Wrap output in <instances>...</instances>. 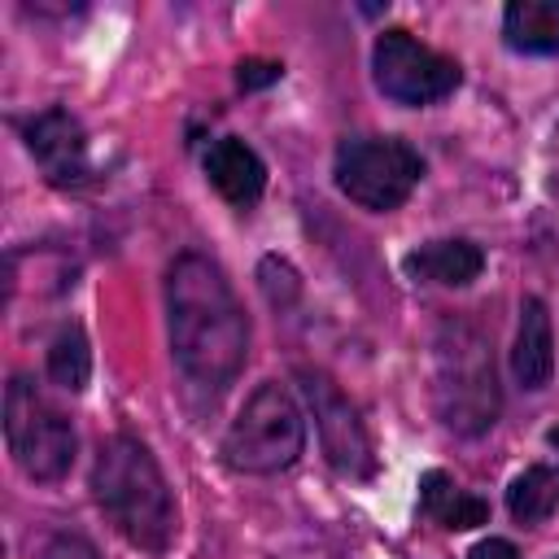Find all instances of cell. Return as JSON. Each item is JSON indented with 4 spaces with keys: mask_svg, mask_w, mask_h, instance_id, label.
<instances>
[{
    "mask_svg": "<svg viewBox=\"0 0 559 559\" xmlns=\"http://www.w3.org/2000/svg\"><path fill=\"white\" fill-rule=\"evenodd\" d=\"M502 39L511 52L559 57V0H511L502 9Z\"/></svg>",
    "mask_w": 559,
    "mask_h": 559,
    "instance_id": "cell-14",
    "label": "cell"
},
{
    "mask_svg": "<svg viewBox=\"0 0 559 559\" xmlns=\"http://www.w3.org/2000/svg\"><path fill=\"white\" fill-rule=\"evenodd\" d=\"M402 271L415 284H441V288H467L480 271H485V253L480 245L463 240V236H445V240H424L419 249H411L402 258Z\"/></svg>",
    "mask_w": 559,
    "mask_h": 559,
    "instance_id": "cell-11",
    "label": "cell"
},
{
    "mask_svg": "<svg viewBox=\"0 0 559 559\" xmlns=\"http://www.w3.org/2000/svg\"><path fill=\"white\" fill-rule=\"evenodd\" d=\"M555 559H559V555H555Z\"/></svg>",
    "mask_w": 559,
    "mask_h": 559,
    "instance_id": "cell-21",
    "label": "cell"
},
{
    "mask_svg": "<svg viewBox=\"0 0 559 559\" xmlns=\"http://www.w3.org/2000/svg\"><path fill=\"white\" fill-rule=\"evenodd\" d=\"M48 380L66 393H83L92 380V345L79 323H66L48 345Z\"/></svg>",
    "mask_w": 559,
    "mask_h": 559,
    "instance_id": "cell-16",
    "label": "cell"
},
{
    "mask_svg": "<svg viewBox=\"0 0 559 559\" xmlns=\"http://www.w3.org/2000/svg\"><path fill=\"white\" fill-rule=\"evenodd\" d=\"M332 179L354 205L389 214L419 188L424 157L397 135H349L336 144Z\"/></svg>",
    "mask_w": 559,
    "mask_h": 559,
    "instance_id": "cell-6",
    "label": "cell"
},
{
    "mask_svg": "<svg viewBox=\"0 0 559 559\" xmlns=\"http://www.w3.org/2000/svg\"><path fill=\"white\" fill-rule=\"evenodd\" d=\"M371 79L389 100L424 109V105L454 96V87L463 83V70L454 57L428 48L419 35L389 26L371 44Z\"/></svg>",
    "mask_w": 559,
    "mask_h": 559,
    "instance_id": "cell-7",
    "label": "cell"
},
{
    "mask_svg": "<svg viewBox=\"0 0 559 559\" xmlns=\"http://www.w3.org/2000/svg\"><path fill=\"white\" fill-rule=\"evenodd\" d=\"M419 511L450 533H467V528L489 524V502L467 493L463 485H454V476H445L441 467L419 476Z\"/></svg>",
    "mask_w": 559,
    "mask_h": 559,
    "instance_id": "cell-13",
    "label": "cell"
},
{
    "mask_svg": "<svg viewBox=\"0 0 559 559\" xmlns=\"http://www.w3.org/2000/svg\"><path fill=\"white\" fill-rule=\"evenodd\" d=\"M92 498L114 524V533L135 550L162 555L175 542V528H179L175 498H170L166 472L157 467L153 450L140 437L118 432L100 441L92 463Z\"/></svg>",
    "mask_w": 559,
    "mask_h": 559,
    "instance_id": "cell-2",
    "label": "cell"
},
{
    "mask_svg": "<svg viewBox=\"0 0 559 559\" xmlns=\"http://www.w3.org/2000/svg\"><path fill=\"white\" fill-rule=\"evenodd\" d=\"M166 323L179 371L201 389H227L249 358V319L223 266L197 249L166 271Z\"/></svg>",
    "mask_w": 559,
    "mask_h": 559,
    "instance_id": "cell-1",
    "label": "cell"
},
{
    "mask_svg": "<svg viewBox=\"0 0 559 559\" xmlns=\"http://www.w3.org/2000/svg\"><path fill=\"white\" fill-rule=\"evenodd\" d=\"M546 445H550V450H559V424H555V428L546 432Z\"/></svg>",
    "mask_w": 559,
    "mask_h": 559,
    "instance_id": "cell-20",
    "label": "cell"
},
{
    "mask_svg": "<svg viewBox=\"0 0 559 559\" xmlns=\"http://www.w3.org/2000/svg\"><path fill=\"white\" fill-rule=\"evenodd\" d=\"M306 450V419H301V406L297 397L266 380L258 384L240 415L231 419L227 437H223V463L231 472H245V476H275V472H288Z\"/></svg>",
    "mask_w": 559,
    "mask_h": 559,
    "instance_id": "cell-4",
    "label": "cell"
},
{
    "mask_svg": "<svg viewBox=\"0 0 559 559\" xmlns=\"http://www.w3.org/2000/svg\"><path fill=\"white\" fill-rule=\"evenodd\" d=\"M511 371L520 380V389L537 393L550 384L555 376V332H550V310L542 297H524L520 301V328H515V345H511Z\"/></svg>",
    "mask_w": 559,
    "mask_h": 559,
    "instance_id": "cell-12",
    "label": "cell"
},
{
    "mask_svg": "<svg viewBox=\"0 0 559 559\" xmlns=\"http://www.w3.org/2000/svg\"><path fill=\"white\" fill-rule=\"evenodd\" d=\"M284 74L280 61H240V87H262V83H275Z\"/></svg>",
    "mask_w": 559,
    "mask_h": 559,
    "instance_id": "cell-18",
    "label": "cell"
},
{
    "mask_svg": "<svg viewBox=\"0 0 559 559\" xmlns=\"http://www.w3.org/2000/svg\"><path fill=\"white\" fill-rule=\"evenodd\" d=\"M205 179L214 183V192L227 205L249 210V205H258V197L266 188V162L240 135H223L205 148Z\"/></svg>",
    "mask_w": 559,
    "mask_h": 559,
    "instance_id": "cell-10",
    "label": "cell"
},
{
    "mask_svg": "<svg viewBox=\"0 0 559 559\" xmlns=\"http://www.w3.org/2000/svg\"><path fill=\"white\" fill-rule=\"evenodd\" d=\"M22 140H26L31 157L39 162V170L48 175V183H57V188L83 183V175H87V135H83V122L70 109H61V105L39 109L35 118L22 122Z\"/></svg>",
    "mask_w": 559,
    "mask_h": 559,
    "instance_id": "cell-9",
    "label": "cell"
},
{
    "mask_svg": "<svg viewBox=\"0 0 559 559\" xmlns=\"http://www.w3.org/2000/svg\"><path fill=\"white\" fill-rule=\"evenodd\" d=\"M507 511L515 524L537 528L559 511V467L550 463H528L511 485H507Z\"/></svg>",
    "mask_w": 559,
    "mask_h": 559,
    "instance_id": "cell-15",
    "label": "cell"
},
{
    "mask_svg": "<svg viewBox=\"0 0 559 559\" xmlns=\"http://www.w3.org/2000/svg\"><path fill=\"white\" fill-rule=\"evenodd\" d=\"M35 559H100V555H96V546H92L87 537H79V533H48V537L39 542Z\"/></svg>",
    "mask_w": 559,
    "mask_h": 559,
    "instance_id": "cell-17",
    "label": "cell"
},
{
    "mask_svg": "<svg viewBox=\"0 0 559 559\" xmlns=\"http://www.w3.org/2000/svg\"><path fill=\"white\" fill-rule=\"evenodd\" d=\"M4 445L26 480L52 485L74 463V428L70 419L39 393V384L17 371L4 389Z\"/></svg>",
    "mask_w": 559,
    "mask_h": 559,
    "instance_id": "cell-5",
    "label": "cell"
},
{
    "mask_svg": "<svg viewBox=\"0 0 559 559\" xmlns=\"http://www.w3.org/2000/svg\"><path fill=\"white\" fill-rule=\"evenodd\" d=\"M467 559H524V555H520L515 542H507V537H485V542H476V546L467 550Z\"/></svg>",
    "mask_w": 559,
    "mask_h": 559,
    "instance_id": "cell-19",
    "label": "cell"
},
{
    "mask_svg": "<svg viewBox=\"0 0 559 559\" xmlns=\"http://www.w3.org/2000/svg\"><path fill=\"white\" fill-rule=\"evenodd\" d=\"M432 406L459 437H480L498 424L502 389L493 345L472 319L445 314L432 332Z\"/></svg>",
    "mask_w": 559,
    "mask_h": 559,
    "instance_id": "cell-3",
    "label": "cell"
},
{
    "mask_svg": "<svg viewBox=\"0 0 559 559\" xmlns=\"http://www.w3.org/2000/svg\"><path fill=\"white\" fill-rule=\"evenodd\" d=\"M297 384L310 402V415H314L319 445H323L328 463L349 480H367L376 472V450H371V437H367L354 402L336 389L332 376H323L314 367H297Z\"/></svg>",
    "mask_w": 559,
    "mask_h": 559,
    "instance_id": "cell-8",
    "label": "cell"
}]
</instances>
